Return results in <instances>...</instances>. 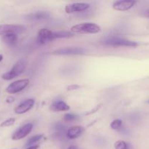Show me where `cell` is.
<instances>
[{
	"label": "cell",
	"instance_id": "6da1fadb",
	"mask_svg": "<svg viewBox=\"0 0 149 149\" xmlns=\"http://www.w3.org/2000/svg\"><path fill=\"white\" fill-rule=\"evenodd\" d=\"M100 31V26L93 23H80L71 28V31L76 33H97Z\"/></svg>",
	"mask_w": 149,
	"mask_h": 149
},
{
	"label": "cell",
	"instance_id": "7a4b0ae2",
	"mask_svg": "<svg viewBox=\"0 0 149 149\" xmlns=\"http://www.w3.org/2000/svg\"><path fill=\"white\" fill-rule=\"evenodd\" d=\"M102 44L110 46H124V47H137V43L133 41L120 38L118 36H107L101 41Z\"/></svg>",
	"mask_w": 149,
	"mask_h": 149
},
{
	"label": "cell",
	"instance_id": "3957f363",
	"mask_svg": "<svg viewBox=\"0 0 149 149\" xmlns=\"http://www.w3.org/2000/svg\"><path fill=\"white\" fill-rule=\"evenodd\" d=\"M26 68V63L23 60L17 61L14 66L11 68L10 71L6 72L1 76V78L4 80H11L15 77H18L24 71Z\"/></svg>",
	"mask_w": 149,
	"mask_h": 149
},
{
	"label": "cell",
	"instance_id": "277c9868",
	"mask_svg": "<svg viewBox=\"0 0 149 149\" xmlns=\"http://www.w3.org/2000/svg\"><path fill=\"white\" fill-rule=\"evenodd\" d=\"M29 84V80L28 79H19L15 81H13L9 84L6 88V91L10 94H15L24 90L28 84Z\"/></svg>",
	"mask_w": 149,
	"mask_h": 149
},
{
	"label": "cell",
	"instance_id": "5b68a950",
	"mask_svg": "<svg viewBox=\"0 0 149 149\" xmlns=\"http://www.w3.org/2000/svg\"><path fill=\"white\" fill-rule=\"evenodd\" d=\"M24 29V26L20 25L2 24L0 25V36H5L11 33L18 34Z\"/></svg>",
	"mask_w": 149,
	"mask_h": 149
},
{
	"label": "cell",
	"instance_id": "8992f818",
	"mask_svg": "<svg viewBox=\"0 0 149 149\" xmlns=\"http://www.w3.org/2000/svg\"><path fill=\"white\" fill-rule=\"evenodd\" d=\"M33 128V125L32 123H28L20 127L18 129L16 130L14 133L12 135V140L13 141H19V140L24 138L27 136Z\"/></svg>",
	"mask_w": 149,
	"mask_h": 149
},
{
	"label": "cell",
	"instance_id": "52a82bcc",
	"mask_svg": "<svg viewBox=\"0 0 149 149\" xmlns=\"http://www.w3.org/2000/svg\"><path fill=\"white\" fill-rule=\"evenodd\" d=\"M86 53V49L83 47H66L54 51L53 54L59 55H84Z\"/></svg>",
	"mask_w": 149,
	"mask_h": 149
},
{
	"label": "cell",
	"instance_id": "ba28073f",
	"mask_svg": "<svg viewBox=\"0 0 149 149\" xmlns=\"http://www.w3.org/2000/svg\"><path fill=\"white\" fill-rule=\"evenodd\" d=\"M54 39L53 32L48 29H41L37 33V42L39 44L44 45Z\"/></svg>",
	"mask_w": 149,
	"mask_h": 149
},
{
	"label": "cell",
	"instance_id": "9c48e42d",
	"mask_svg": "<svg viewBox=\"0 0 149 149\" xmlns=\"http://www.w3.org/2000/svg\"><path fill=\"white\" fill-rule=\"evenodd\" d=\"M136 4L135 1L131 0H121L115 1L112 4V8L118 11H127L132 8Z\"/></svg>",
	"mask_w": 149,
	"mask_h": 149
},
{
	"label": "cell",
	"instance_id": "30bf717a",
	"mask_svg": "<svg viewBox=\"0 0 149 149\" xmlns=\"http://www.w3.org/2000/svg\"><path fill=\"white\" fill-rule=\"evenodd\" d=\"M90 5L87 3H72V4H67L65 7V12L67 13H74L83 12L84 10H88Z\"/></svg>",
	"mask_w": 149,
	"mask_h": 149
},
{
	"label": "cell",
	"instance_id": "8fae6325",
	"mask_svg": "<svg viewBox=\"0 0 149 149\" xmlns=\"http://www.w3.org/2000/svg\"><path fill=\"white\" fill-rule=\"evenodd\" d=\"M34 105V99H27V100H24L23 103L19 104L17 107L15 108V113H17V114H22V113H26L33 108Z\"/></svg>",
	"mask_w": 149,
	"mask_h": 149
},
{
	"label": "cell",
	"instance_id": "7c38bea8",
	"mask_svg": "<svg viewBox=\"0 0 149 149\" xmlns=\"http://www.w3.org/2000/svg\"><path fill=\"white\" fill-rule=\"evenodd\" d=\"M84 132V128L80 126H74L69 128L67 131V137L69 139H76Z\"/></svg>",
	"mask_w": 149,
	"mask_h": 149
},
{
	"label": "cell",
	"instance_id": "4fadbf2b",
	"mask_svg": "<svg viewBox=\"0 0 149 149\" xmlns=\"http://www.w3.org/2000/svg\"><path fill=\"white\" fill-rule=\"evenodd\" d=\"M26 17L29 20L38 21V20H47L50 17V15L47 12H36V13L29 14Z\"/></svg>",
	"mask_w": 149,
	"mask_h": 149
},
{
	"label": "cell",
	"instance_id": "5bb4252c",
	"mask_svg": "<svg viewBox=\"0 0 149 149\" xmlns=\"http://www.w3.org/2000/svg\"><path fill=\"white\" fill-rule=\"evenodd\" d=\"M51 109L54 111H66L70 109V106L64 101L59 100L53 103L51 106Z\"/></svg>",
	"mask_w": 149,
	"mask_h": 149
},
{
	"label": "cell",
	"instance_id": "9a60e30c",
	"mask_svg": "<svg viewBox=\"0 0 149 149\" xmlns=\"http://www.w3.org/2000/svg\"><path fill=\"white\" fill-rule=\"evenodd\" d=\"M3 42L9 46H14L18 41V36L15 33H11L2 36Z\"/></svg>",
	"mask_w": 149,
	"mask_h": 149
},
{
	"label": "cell",
	"instance_id": "2e32d148",
	"mask_svg": "<svg viewBox=\"0 0 149 149\" xmlns=\"http://www.w3.org/2000/svg\"><path fill=\"white\" fill-rule=\"evenodd\" d=\"M74 36L72 33L67 31H58L53 32V38L54 39H60V38H69Z\"/></svg>",
	"mask_w": 149,
	"mask_h": 149
},
{
	"label": "cell",
	"instance_id": "e0dca14e",
	"mask_svg": "<svg viewBox=\"0 0 149 149\" xmlns=\"http://www.w3.org/2000/svg\"><path fill=\"white\" fill-rule=\"evenodd\" d=\"M42 138V135H34V136L32 137V138H29V139L27 141V142H26V146L27 147L33 146H34V144L36 143L37 142L40 141Z\"/></svg>",
	"mask_w": 149,
	"mask_h": 149
},
{
	"label": "cell",
	"instance_id": "ac0fdd59",
	"mask_svg": "<svg viewBox=\"0 0 149 149\" xmlns=\"http://www.w3.org/2000/svg\"><path fill=\"white\" fill-rule=\"evenodd\" d=\"M77 119H78V116L72 114V113H66L64 116V121L67 122H74V121L77 120Z\"/></svg>",
	"mask_w": 149,
	"mask_h": 149
},
{
	"label": "cell",
	"instance_id": "d6986e66",
	"mask_svg": "<svg viewBox=\"0 0 149 149\" xmlns=\"http://www.w3.org/2000/svg\"><path fill=\"white\" fill-rule=\"evenodd\" d=\"M121 125H122V121L120 119H115L111 122L110 127L112 130H118L121 128Z\"/></svg>",
	"mask_w": 149,
	"mask_h": 149
},
{
	"label": "cell",
	"instance_id": "ffe728a7",
	"mask_svg": "<svg viewBox=\"0 0 149 149\" xmlns=\"http://www.w3.org/2000/svg\"><path fill=\"white\" fill-rule=\"evenodd\" d=\"M115 149H128V144L124 141H118L115 143Z\"/></svg>",
	"mask_w": 149,
	"mask_h": 149
},
{
	"label": "cell",
	"instance_id": "44dd1931",
	"mask_svg": "<svg viewBox=\"0 0 149 149\" xmlns=\"http://www.w3.org/2000/svg\"><path fill=\"white\" fill-rule=\"evenodd\" d=\"M15 118H9V119H6L5 121H4L3 122H1V124L0 125V126L2 127H10L12 125H14L15 123Z\"/></svg>",
	"mask_w": 149,
	"mask_h": 149
},
{
	"label": "cell",
	"instance_id": "7402d4cb",
	"mask_svg": "<svg viewBox=\"0 0 149 149\" xmlns=\"http://www.w3.org/2000/svg\"><path fill=\"white\" fill-rule=\"evenodd\" d=\"M80 86L77 85V84H72V85H70L67 87V90H77V89L80 88Z\"/></svg>",
	"mask_w": 149,
	"mask_h": 149
},
{
	"label": "cell",
	"instance_id": "603a6c76",
	"mask_svg": "<svg viewBox=\"0 0 149 149\" xmlns=\"http://www.w3.org/2000/svg\"><path fill=\"white\" fill-rule=\"evenodd\" d=\"M143 15L145 16V17H149V9L148 10H145V11L143 12Z\"/></svg>",
	"mask_w": 149,
	"mask_h": 149
},
{
	"label": "cell",
	"instance_id": "cb8c5ba5",
	"mask_svg": "<svg viewBox=\"0 0 149 149\" xmlns=\"http://www.w3.org/2000/svg\"><path fill=\"white\" fill-rule=\"evenodd\" d=\"M13 101H14V97H7V103H12V102H13Z\"/></svg>",
	"mask_w": 149,
	"mask_h": 149
},
{
	"label": "cell",
	"instance_id": "d4e9b609",
	"mask_svg": "<svg viewBox=\"0 0 149 149\" xmlns=\"http://www.w3.org/2000/svg\"><path fill=\"white\" fill-rule=\"evenodd\" d=\"M38 148H39V146L34 145V146H33L29 147V148H26V149H38Z\"/></svg>",
	"mask_w": 149,
	"mask_h": 149
},
{
	"label": "cell",
	"instance_id": "484cf974",
	"mask_svg": "<svg viewBox=\"0 0 149 149\" xmlns=\"http://www.w3.org/2000/svg\"><path fill=\"white\" fill-rule=\"evenodd\" d=\"M67 149H78V148L77 146H70Z\"/></svg>",
	"mask_w": 149,
	"mask_h": 149
},
{
	"label": "cell",
	"instance_id": "4316f807",
	"mask_svg": "<svg viewBox=\"0 0 149 149\" xmlns=\"http://www.w3.org/2000/svg\"><path fill=\"white\" fill-rule=\"evenodd\" d=\"M2 59H3L2 55H0V62H1V61H2Z\"/></svg>",
	"mask_w": 149,
	"mask_h": 149
},
{
	"label": "cell",
	"instance_id": "83f0119b",
	"mask_svg": "<svg viewBox=\"0 0 149 149\" xmlns=\"http://www.w3.org/2000/svg\"><path fill=\"white\" fill-rule=\"evenodd\" d=\"M146 103H149V100H147V101H146Z\"/></svg>",
	"mask_w": 149,
	"mask_h": 149
}]
</instances>
